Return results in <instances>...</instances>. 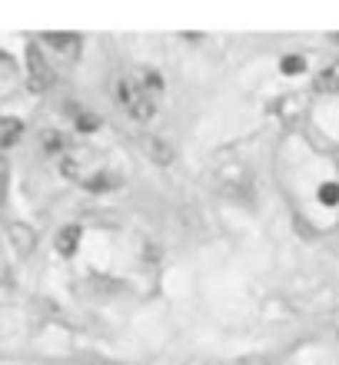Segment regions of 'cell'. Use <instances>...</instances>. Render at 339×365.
Wrapping results in <instances>:
<instances>
[{"label": "cell", "instance_id": "obj_14", "mask_svg": "<svg viewBox=\"0 0 339 365\" xmlns=\"http://www.w3.org/2000/svg\"><path fill=\"white\" fill-rule=\"evenodd\" d=\"M74 120H77L80 130H97V116H90L87 110H77V113H74Z\"/></svg>", "mask_w": 339, "mask_h": 365}, {"label": "cell", "instance_id": "obj_2", "mask_svg": "<svg viewBox=\"0 0 339 365\" xmlns=\"http://www.w3.org/2000/svg\"><path fill=\"white\" fill-rule=\"evenodd\" d=\"M27 80H30V90H34V93H44V90L54 83V70H50L47 57L40 53L37 43L27 47Z\"/></svg>", "mask_w": 339, "mask_h": 365}, {"label": "cell", "instance_id": "obj_5", "mask_svg": "<svg viewBox=\"0 0 339 365\" xmlns=\"http://www.w3.org/2000/svg\"><path fill=\"white\" fill-rule=\"evenodd\" d=\"M20 136H24V123H20L17 116H4L0 120V146L7 150V146L20 143Z\"/></svg>", "mask_w": 339, "mask_h": 365}, {"label": "cell", "instance_id": "obj_12", "mask_svg": "<svg viewBox=\"0 0 339 365\" xmlns=\"http://www.w3.org/2000/svg\"><path fill=\"white\" fill-rule=\"evenodd\" d=\"M283 73H303V70H306V60L303 57H283Z\"/></svg>", "mask_w": 339, "mask_h": 365}, {"label": "cell", "instance_id": "obj_7", "mask_svg": "<svg viewBox=\"0 0 339 365\" xmlns=\"http://www.w3.org/2000/svg\"><path fill=\"white\" fill-rule=\"evenodd\" d=\"M133 80L136 83H140V90H143V93H160V90H163V77H160V73H156V70H136L133 73Z\"/></svg>", "mask_w": 339, "mask_h": 365}, {"label": "cell", "instance_id": "obj_9", "mask_svg": "<svg viewBox=\"0 0 339 365\" xmlns=\"http://www.w3.org/2000/svg\"><path fill=\"white\" fill-rule=\"evenodd\" d=\"M316 87L320 90H339V63H333V67H326L316 77Z\"/></svg>", "mask_w": 339, "mask_h": 365}, {"label": "cell", "instance_id": "obj_11", "mask_svg": "<svg viewBox=\"0 0 339 365\" xmlns=\"http://www.w3.org/2000/svg\"><path fill=\"white\" fill-rule=\"evenodd\" d=\"M110 186H116V180H113V176H107V173H100V176H93V180H90V182H87V190H90V192L110 190Z\"/></svg>", "mask_w": 339, "mask_h": 365}, {"label": "cell", "instance_id": "obj_3", "mask_svg": "<svg viewBox=\"0 0 339 365\" xmlns=\"http://www.w3.org/2000/svg\"><path fill=\"white\" fill-rule=\"evenodd\" d=\"M143 153H146V160L156 166H170L176 160L173 143L163 140V136H143Z\"/></svg>", "mask_w": 339, "mask_h": 365}, {"label": "cell", "instance_id": "obj_13", "mask_svg": "<svg viewBox=\"0 0 339 365\" xmlns=\"http://www.w3.org/2000/svg\"><path fill=\"white\" fill-rule=\"evenodd\" d=\"M320 200L326 202V206H336V202H339V186H336V182H326V186H323Z\"/></svg>", "mask_w": 339, "mask_h": 365}, {"label": "cell", "instance_id": "obj_10", "mask_svg": "<svg viewBox=\"0 0 339 365\" xmlns=\"http://www.w3.org/2000/svg\"><path fill=\"white\" fill-rule=\"evenodd\" d=\"M7 186H10V166H7V160L0 156V206L7 202Z\"/></svg>", "mask_w": 339, "mask_h": 365}, {"label": "cell", "instance_id": "obj_15", "mask_svg": "<svg viewBox=\"0 0 339 365\" xmlns=\"http://www.w3.org/2000/svg\"><path fill=\"white\" fill-rule=\"evenodd\" d=\"M240 365H276L273 359H263V356H253V359H243Z\"/></svg>", "mask_w": 339, "mask_h": 365}, {"label": "cell", "instance_id": "obj_8", "mask_svg": "<svg viewBox=\"0 0 339 365\" xmlns=\"http://www.w3.org/2000/svg\"><path fill=\"white\" fill-rule=\"evenodd\" d=\"M40 143H44L47 153H60V150L67 146V136L60 133V130H44V133H40Z\"/></svg>", "mask_w": 339, "mask_h": 365}, {"label": "cell", "instance_id": "obj_4", "mask_svg": "<svg viewBox=\"0 0 339 365\" xmlns=\"http://www.w3.org/2000/svg\"><path fill=\"white\" fill-rule=\"evenodd\" d=\"M44 43L50 50H60V53H67V57H77L80 53V37L77 34H44Z\"/></svg>", "mask_w": 339, "mask_h": 365}, {"label": "cell", "instance_id": "obj_6", "mask_svg": "<svg viewBox=\"0 0 339 365\" xmlns=\"http://www.w3.org/2000/svg\"><path fill=\"white\" fill-rule=\"evenodd\" d=\"M80 246V226H67V230H60L57 236V252L60 256H74Z\"/></svg>", "mask_w": 339, "mask_h": 365}, {"label": "cell", "instance_id": "obj_1", "mask_svg": "<svg viewBox=\"0 0 339 365\" xmlns=\"http://www.w3.org/2000/svg\"><path fill=\"white\" fill-rule=\"evenodd\" d=\"M113 93H116V100H120V106H123L126 113L133 116L136 123H146V120H150V116L156 113L153 96H150V93H143V90H140V83H136L133 77L116 80Z\"/></svg>", "mask_w": 339, "mask_h": 365}]
</instances>
